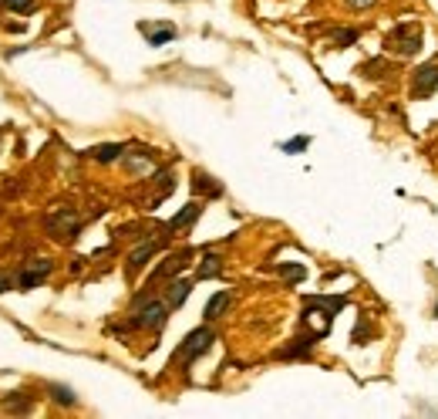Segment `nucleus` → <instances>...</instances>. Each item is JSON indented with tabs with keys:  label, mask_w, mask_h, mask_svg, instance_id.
Masks as SVG:
<instances>
[{
	"label": "nucleus",
	"mask_w": 438,
	"mask_h": 419,
	"mask_svg": "<svg viewBox=\"0 0 438 419\" xmlns=\"http://www.w3.org/2000/svg\"><path fill=\"white\" fill-rule=\"evenodd\" d=\"M189 291H193V281H172V284H169V295H166L169 308H182Z\"/></svg>",
	"instance_id": "12"
},
{
	"label": "nucleus",
	"mask_w": 438,
	"mask_h": 419,
	"mask_svg": "<svg viewBox=\"0 0 438 419\" xmlns=\"http://www.w3.org/2000/svg\"><path fill=\"white\" fill-rule=\"evenodd\" d=\"M0 7H11V11L30 14V11H34V0H0Z\"/></svg>",
	"instance_id": "21"
},
{
	"label": "nucleus",
	"mask_w": 438,
	"mask_h": 419,
	"mask_svg": "<svg viewBox=\"0 0 438 419\" xmlns=\"http://www.w3.org/2000/svg\"><path fill=\"white\" fill-rule=\"evenodd\" d=\"M314 342H317V335H314V338H297V342L287 345L280 355H284V358H297V355H303V352H310V348H314Z\"/></svg>",
	"instance_id": "16"
},
{
	"label": "nucleus",
	"mask_w": 438,
	"mask_h": 419,
	"mask_svg": "<svg viewBox=\"0 0 438 419\" xmlns=\"http://www.w3.org/2000/svg\"><path fill=\"white\" fill-rule=\"evenodd\" d=\"M223 274V257L219 254H206L196 267V281H209V278H219Z\"/></svg>",
	"instance_id": "9"
},
{
	"label": "nucleus",
	"mask_w": 438,
	"mask_h": 419,
	"mask_svg": "<svg viewBox=\"0 0 438 419\" xmlns=\"http://www.w3.org/2000/svg\"><path fill=\"white\" fill-rule=\"evenodd\" d=\"M388 47H394L398 54H415L422 47V28L418 24H401L394 28V34L388 37Z\"/></svg>",
	"instance_id": "4"
},
{
	"label": "nucleus",
	"mask_w": 438,
	"mask_h": 419,
	"mask_svg": "<svg viewBox=\"0 0 438 419\" xmlns=\"http://www.w3.org/2000/svg\"><path fill=\"white\" fill-rule=\"evenodd\" d=\"M189 257H193V250H182V254H172V257H166V264H159L155 271H152V281H162V278L179 274L182 267L189 264Z\"/></svg>",
	"instance_id": "7"
},
{
	"label": "nucleus",
	"mask_w": 438,
	"mask_h": 419,
	"mask_svg": "<svg viewBox=\"0 0 438 419\" xmlns=\"http://www.w3.org/2000/svg\"><path fill=\"white\" fill-rule=\"evenodd\" d=\"M280 271H284V278H290V281H300L303 278V267L300 264H284Z\"/></svg>",
	"instance_id": "22"
},
{
	"label": "nucleus",
	"mask_w": 438,
	"mask_h": 419,
	"mask_svg": "<svg viewBox=\"0 0 438 419\" xmlns=\"http://www.w3.org/2000/svg\"><path fill=\"white\" fill-rule=\"evenodd\" d=\"M199 213H202V203H185V206H182L179 213H176V217L169 220V227H166V230H182V227H189V223H193V220H196Z\"/></svg>",
	"instance_id": "11"
},
{
	"label": "nucleus",
	"mask_w": 438,
	"mask_h": 419,
	"mask_svg": "<svg viewBox=\"0 0 438 419\" xmlns=\"http://www.w3.org/2000/svg\"><path fill=\"white\" fill-rule=\"evenodd\" d=\"M212 338H216V335H212V328H206V325L196 328V331H189V335H185V342L176 348V362H182V365L196 362V358L212 345Z\"/></svg>",
	"instance_id": "3"
},
{
	"label": "nucleus",
	"mask_w": 438,
	"mask_h": 419,
	"mask_svg": "<svg viewBox=\"0 0 438 419\" xmlns=\"http://www.w3.org/2000/svg\"><path fill=\"white\" fill-rule=\"evenodd\" d=\"M91 159H98V163H115V159H121L125 155V146L121 142H108V146H95L91 149Z\"/></svg>",
	"instance_id": "13"
},
{
	"label": "nucleus",
	"mask_w": 438,
	"mask_h": 419,
	"mask_svg": "<svg viewBox=\"0 0 438 419\" xmlns=\"http://www.w3.org/2000/svg\"><path fill=\"white\" fill-rule=\"evenodd\" d=\"M121 163H125V170L128 172H152V153H145V149H138V153H125L121 155Z\"/></svg>",
	"instance_id": "10"
},
{
	"label": "nucleus",
	"mask_w": 438,
	"mask_h": 419,
	"mask_svg": "<svg viewBox=\"0 0 438 419\" xmlns=\"http://www.w3.org/2000/svg\"><path fill=\"white\" fill-rule=\"evenodd\" d=\"M169 311H172V308H169V301H155V297H149V301H145V308L138 305L135 318H132L128 325H121L118 331H132V328H155V331H159V328L166 325Z\"/></svg>",
	"instance_id": "2"
},
{
	"label": "nucleus",
	"mask_w": 438,
	"mask_h": 419,
	"mask_svg": "<svg viewBox=\"0 0 438 419\" xmlns=\"http://www.w3.org/2000/svg\"><path fill=\"white\" fill-rule=\"evenodd\" d=\"M14 284H17V278H14V274H7V271H0V295H4L7 288H14Z\"/></svg>",
	"instance_id": "23"
},
{
	"label": "nucleus",
	"mask_w": 438,
	"mask_h": 419,
	"mask_svg": "<svg viewBox=\"0 0 438 419\" xmlns=\"http://www.w3.org/2000/svg\"><path fill=\"white\" fill-rule=\"evenodd\" d=\"M310 146V136H297V139H290V142H284L280 146V153H287V155H300L303 149Z\"/></svg>",
	"instance_id": "18"
},
{
	"label": "nucleus",
	"mask_w": 438,
	"mask_h": 419,
	"mask_svg": "<svg viewBox=\"0 0 438 419\" xmlns=\"http://www.w3.org/2000/svg\"><path fill=\"white\" fill-rule=\"evenodd\" d=\"M51 267H54V264H51L47 257H30L28 264H24V271L17 274V284H20V291H30V288H37V284H41V281L51 274Z\"/></svg>",
	"instance_id": "5"
},
{
	"label": "nucleus",
	"mask_w": 438,
	"mask_h": 419,
	"mask_svg": "<svg viewBox=\"0 0 438 419\" xmlns=\"http://www.w3.org/2000/svg\"><path fill=\"white\" fill-rule=\"evenodd\" d=\"M51 396H54L58 403H64V406H75V392H71V389H64V386H51Z\"/></svg>",
	"instance_id": "20"
},
{
	"label": "nucleus",
	"mask_w": 438,
	"mask_h": 419,
	"mask_svg": "<svg viewBox=\"0 0 438 419\" xmlns=\"http://www.w3.org/2000/svg\"><path fill=\"white\" fill-rule=\"evenodd\" d=\"M344 4H348L351 11H364V7H371L375 0H344Z\"/></svg>",
	"instance_id": "24"
},
{
	"label": "nucleus",
	"mask_w": 438,
	"mask_h": 419,
	"mask_svg": "<svg viewBox=\"0 0 438 419\" xmlns=\"http://www.w3.org/2000/svg\"><path fill=\"white\" fill-rule=\"evenodd\" d=\"M44 230L54 237V240H75L78 230H81V220H78L75 206H58L54 213H47Z\"/></svg>",
	"instance_id": "1"
},
{
	"label": "nucleus",
	"mask_w": 438,
	"mask_h": 419,
	"mask_svg": "<svg viewBox=\"0 0 438 419\" xmlns=\"http://www.w3.org/2000/svg\"><path fill=\"white\" fill-rule=\"evenodd\" d=\"M138 31L149 34V45L152 47H162V45H169V41H176V28H172V24L159 28V31H152V28H138Z\"/></svg>",
	"instance_id": "15"
},
{
	"label": "nucleus",
	"mask_w": 438,
	"mask_h": 419,
	"mask_svg": "<svg viewBox=\"0 0 438 419\" xmlns=\"http://www.w3.org/2000/svg\"><path fill=\"white\" fill-rule=\"evenodd\" d=\"M438 88V64H422L411 75V98H428Z\"/></svg>",
	"instance_id": "6"
},
{
	"label": "nucleus",
	"mask_w": 438,
	"mask_h": 419,
	"mask_svg": "<svg viewBox=\"0 0 438 419\" xmlns=\"http://www.w3.org/2000/svg\"><path fill=\"white\" fill-rule=\"evenodd\" d=\"M155 250H159V240H145V244H142V247H138L135 254L128 257V274H135L138 267H145V261H149Z\"/></svg>",
	"instance_id": "14"
},
{
	"label": "nucleus",
	"mask_w": 438,
	"mask_h": 419,
	"mask_svg": "<svg viewBox=\"0 0 438 419\" xmlns=\"http://www.w3.org/2000/svg\"><path fill=\"white\" fill-rule=\"evenodd\" d=\"M193 187H196V193H199V189H206L209 196H219V193H223V187H219V183H212L206 172H196V176H193Z\"/></svg>",
	"instance_id": "17"
},
{
	"label": "nucleus",
	"mask_w": 438,
	"mask_h": 419,
	"mask_svg": "<svg viewBox=\"0 0 438 419\" xmlns=\"http://www.w3.org/2000/svg\"><path fill=\"white\" fill-rule=\"evenodd\" d=\"M354 41H358V31H354V28H344V31L334 34V45L337 47H348V45H354Z\"/></svg>",
	"instance_id": "19"
},
{
	"label": "nucleus",
	"mask_w": 438,
	"mask_h": 419,
	"mask_svg": "<svg viewBox=\"0 0 438 419\" xmlns=\"http://www.w3.org/2000/svg\"><path fill=\"white\" fill-rule=\"evenodd\" d=\"M229 305H233V295H229V291H216V295L206 301V311H202V318H206V321H216V318H219V314H223Z\"/></svg>",
	"instance_id": "8"
},
{
	"label": "nucleus",
	"mask_w": 438,
	"mask_h": 419,
	"mask_svg": "<svg viewBox=\"0 0 438 419\" xmlns=\"http://www.w3.org/2000/svg\"><path fill=\"white\" fill-rule=\"evenodd\" d=\"M435 318H438V305H435Z\"/></svg>",
	"instance_id": "25"
}]
</instances>
